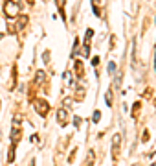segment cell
Returning a JSON list of instances; mask_svg holds the SVG:
<instances>
[{"label":"cell","instance_id":"obj_3","mask_svg":"<svg viewBox=\"0 0 156 166\" xmlns=\"http://www.w3.org/2000/svg\"><path fill=\"white\" fill-rule=\"evenodd\" d=\"M57 116H59V126H66V122H68V111H66V109H59Z\"/></svg>","mask_w":156,"mask_h":166},{"label":"cell","instance_id":"obj_9","mask_svg":"<svg viewBox=\"0 0 156 166\" xmlns=\"http://www.w3.org/2000/svg\"><path fill=\"white\" fill-rule=\"evenodd\" d=\"M42 80H44V72H42V70H39V72H37V80H35V83L39 85Z\"/></svg>","mask_w":156,"mask_h":166},{"label":"cell","instance_id":"obj_1","mask_svg":"<svg viewBox=\"0 0 156 166\" xmlns=\"http://www.w3.org/2000/svg\"><path fill=\"white\" fill-rule=\"evenodd\" d=\"M4 13L8 17H17L20 13V6L17 2H13V0H8V2L4 4Z\"/></svg>","mask_w":156,"mask_h":166},{"label":"cell","instance_id":"obj_5","mask_svg":"<svg viewBox=\"0 0 156 166\" xmlns=\"http://www.w3.org/2000/svg\"><path fill=\"white\" fill-rule=\"evenodd\" d=\"M119 142H121V137H119V135H114V138H112V146H114V157H116V153H118V150H119Z\"/></svg>","mask_w":156,"mask_h":166},{"label":"cell","instance_id":"obj_6","mask_svg":"<svg viewBox=\"0 0 156 166\" xmlns=\"http://www.w3.org/2000/svg\"><path fill=\"white\" fill-rule=\"evenodd\" d=\"M26 22H28V17H18V22H17L15 30H22V28L26 26Z\"/></svg>","mask_w":156,"mask_h":166},{"label":"cell","instance_id":"obj_16","mask_svg":"<svg viewBox=\"0 0 156 166\" xmlns=\"http://www.w3.org/2000/svg\"><path fill=\"white\" fill-rule=\"evenodd\" d=\"M44 61H50V52H44Z\"/></svg>","mask_w":156,"mask_h":166},{"label":"cell","instance_id":"obj_8","mask_svg":"<svg viewBox=\"0 0 156 166\" xmlns=\"http://www.w3.org/2000/svg\"><path fill=\"white\" fill-rule=\"evenodd\" d=\"M105 100H107V105H112V103H114V102H112V90H108V92H107Z\"/></svg>","mask_w":156,"mask_h":166},{"label":"cell","instance_id":"obj_7","mask_svg":"<svg viewBox=\"0 0 156 166\" xmlns=\"http://www.w3.org/2000/svg\"><path fill=\"white\" fill-rule=\"evenodd\" d=\"M64 80H66V83H68V87H74V80L70 76V72H64Z\"/></svg>","mask_w":156,"mask_h":166},{"label":"cell","instance_id":"obj_15","mask_svg":"<svg viewBox=\"0 0 156 166\" xmlns=\"http://www.w3.org/2000/svg\"><path fill=\"white\" fill-rule=\"evenodd\" d=\"M142 140H143V142H147V140H149V133H147V131H143V135H142Z\"/></svg>","mask_w":156,"mask_h":166},{"label":"cell","instance_id":"obj_12","mask_svg":"<svg viewBox=\"0 0 156 166\" xmlns=\"http://www.w3.org/2000/svg\"><path fill=\"white\" fill-rule=\"evenodd\" d=\"M64 2H66V0H55V4H59V9H61V15H62V8H64Z\"/></svg>","mask_w":156,"mask_h":166},{"label":"cell","instance_id":"obj_13","mask_svg":"<svg viewBox=\"0 0 156 166\" xmlns=\"http://www.w3.org/2000/svg\"><path fill=\"white\" fill-rule=\"evenodd\" d=\"M99 118H101V113H99V111H96V113H94V118H92V120H94V122H99Z\"/></svg>","mask_w":156,"mask_h":166},{"label":"cell","instance_id":"obj_4","mask_svg":"<svg viewBox=\"0 0 156 166\" xmlns=\"http://www.w3.org/2000/svg\"><path fill=\"white\" fill-rule=\"evenodd\" d=\"M20 137H22L20 129H18V127H15V129H13V133H11V142H13V144H17V142L20 140Z\"/></svg>","mask_w":156,"mask_h":166},{"label":"cell","instance_id":"obj_14","mask_svg":"<svg viewBox=\"0 0 156 166\" xmlns=\"http://www.w3.org/2000/svg\"><path fill=\"white\" fill-rule=\"evenodd\" d=\"M79 124H81V118H79V116H75V118H74V126H75V127H79Z\"/></svg>","mask_w":156,"mask_h":166},{"label":"cell","instance_id":"obj_11","mask_svg":"<svg viewBox=\"0 0 156 166\" xmlns=\"http://www.w3.org/2000/svg\"><path fill=\"white\" fill-rule=\"evenodd\" d=\"M92 162H94V153L90 151V153H88V162H86V166H92Z\"/></svg>","mask_w":156,"mask_h":166},{"label":"cell","instance_id":"obj_2","mask_svg":"<svg viewBox=\"0 0 156 166\" xmlns=\"http://www.w3.org/2000/svg\"><path fill=\"white\" fill-rule=\"evenodd\" d=\"M33 105H35V109H37V113L39 114H46L48 111H50V105H48V102H44V100H35L33 102Z\"/></svg>","mask_w":156,"mask_h":166},{"label":"cell","instance_id":"obj_10","mask_svg":"<svg viewBox=\"0 0 156 166\" xmlns=\"http://www.w3.org/2000/svg\"><path fill=\"white\" fill-rule=\"evenodd\" d=\"M114 70H116V63H114V61H110V63H108V72H110V74H114Z\"/></svg>","mask_w":156,"mask_h":166}]
</instances>
